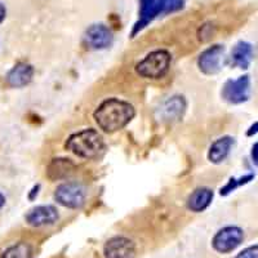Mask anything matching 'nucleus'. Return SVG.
<instances>
[{"instance_id":"1","label":"nucleus","mask_w":258,"mask_h":258,"mask_svg":"<svg viewBox=\"0 0 258 258\" xmlns=\"http://www.w3.org/2000/svg\"><path fill=\"white\" fill-rule=\"evenodd\" d=\"M136 115L132 103L111 97L102 101L93 112V117L98 128L105 133H115L125 128Z\"/></svg>"},{"instance_id":"2","label":"nucleus","mask_w":258,"mask_h":258,"mask_svg":"<svg viewBox=\"0 0 258 258\" xmlns=\"http://www.w3.org/2000/svg\"><path fill=\"white\" fill-rule=\"evenodd\" d=\"M64 149L77 155L78 158L91 160L102 155L106 145L98 131L94 128H87L73 133L64 142Z\"/></svg>"},{"instance_id":"3","label":"nucleus","mask_w":258,"mask_h":258,"mask_svg":"<svg viewBox=\"0 0 258 258\" xmlns=\"http://www.w3.org/2000/svg\"><path fill=\"white\" fill-rule=\"evenodd\" d=\"M185 0H140L138 20L132 30V38L149 26L159 16L173 13L183 8Z\"/></svg>"},{"instance_id":"4","label":"nucleus","mask_w":258,"mask_h":258,"mask_svg":"<svg viewBox=\"0 0 258 258\" xmlns=\"http://www.w3.org/2000/svg\"><path fill=\"white\" fill-rule=\"evenodd\" d=\"M170 63H172V56L168 50H154L136 64V73L144 79L158 80L167 75L170 69Z\"/></svg>"},{"instance_id":"5","label":"nucleus","mask_w":258,"mask_h":258,"mask_svg":"<svg viewBox=\"0 0 258 258\" xmlns=\"http://www.w3.org/2000/svg\"><path fill=\"white\" fill-rule=\"evenodd\" d=\"M53 198L64 208L80 209L87 200V191L78 182H63L57 186Z\"/></svg>"},{"instance_id":"6","label":"nucleus","mask_w":258,"mask_h":258,"mask_svg":"<svg viewBox=\"0 0 258 258\" xmlns=\"http://www.w3.org/2000/svg\"><path fill=\"white\" fill-rule=\"evenodd\" d=\"M244 241V230L239 226H225L212 238V248L221 254L234 252Z\"/></svg>"},{"instance_id":"7","label":"nucleus","mask_w":258,"mask_h":258,"mask_svg":"<svg viewBox=\"0 0 258 258\" xmlns=\"http://www.w3.org/2000/svg\"><path fill=\"white\" fill-rule=\"evenodd\" d=\"M249 75H241L238 79H229L222 87V98L231 105H240L246 102L250 97Z\"/></svg>"},{"instance_id":"8","label":"nucleus","mask_w":258,"mask_h":258,"mask_svg":"<svg viewBox=\"0 0 258 258\" xmlns=\"http://www.w3.org/2000/svg\"><path fill=\"white\" fill-rule=\"evenodd\" d=\"M225 47L221 44H214L200 53L198 58V68L206 75H216L222 70Z\"/></svg>"},{"instance_id":"9","label":"nucleus","mask_w":258,"mask_h":258,"mask_svg":"<svg viewBox=\"0 0 258 258\" xmlns=\"http://www.w3.org/2000/svg\"><path fill=\"white\" fill-rule=\"evenodd\" d=\"M136 254L135 241L126 236H112L103 245L105 258H136Z\"/></svg>"},{"instance_id":"10","label":"nucleus","mask_w":258,"mask_h":258,"mask_svg":"<svg viewBox=\"0 0 258 258\" xmlns=\"http://www.w3.org/2000/svg\"><path fill=\"white\" fill-rule=\"evenodd\" d=\"M84 40L85 44L88 45L91 49H106V48H109L112 44L114 34L106 25L94 24L85 30Z\"/></svg>"},{"instance_id":"11","label":"nucleus","mask_w":258,"mask_h":258,"mask_svg":"<svg viewBox=\"0 0 258 258\" xmlns=\"http://www.w3.org/2000/svg\"><path fill=\"white\" fill-rule=\"evenodd\" d=\"M59 214L54 206H36L30 209L25 214V221L27 225L32 227H43V226H50L58 221Z\"/></svg>"},{"instance_id":"12","label":"nucleus","mask_w":258,"mask_h":258,"mask_svg":"<svg viewBox=\"0 0 258 258\" xmlns=\"http://www.w3.org/2000/svg\"><path fill=\"white\" fill-rule=\"evenodd\" d=\"M34 73L35 70L31 64L26 63V62H20L8 71L6 82L12 88H22L25 85L30 84L34 78Z\"/></svg>"},{"instance_id":"13","label":"nucleus","mask_w":258,"mask_h":258,"mask_svg":"<svg viewBox=\"0 0 258 258\" xmlns=\"http://www.w3.org/2000/svg\"><path fill=\"white\" fill-rule=\"evenodd\" d=\"M235 146V138L231 136H222L211 145L208 150V160L213 164H221L229 158L232 147Z\"/></svg>"},{"instance_id":"14","label":"nucleus","mask_w":258,"mask_h":258,"mask_svg":"<svg viewBox=\"0 0 258 258\" xmlns=\"http://www.w3.org/2000/svg\"><path fill=\"white\" fill-rule=\"evenodd\" d=\"M214 192L209 187H198L188 195L186 207L194 213L204 212L213 202Z\"/></svg>"},{"instance_id":"15","label":"nucleus","mask_w":258,"mask_h":258,"mask_svg":"<svg viewBox=\"0 0 258 258\" xmlns=\"http://www.w3.org/2000/svg\"><path fill=\"white\" fill-rule=\"evenodd\" d=\"M231 63L235 68H239L241 70L249 69L250 62L253 59V47L248 41L240 40L234 45L231 50Z\"/></svg>"},{"instance_id":"16","label":"nucleus","mask_w":258,"mask_h":258,"mask_svg":"<svg viewBox=\"0 0 258 258\" xmlns=\"http://www.w3.org/2000/svg\"><path fill=\"white\" fill-rule=\"evenodd\" d=\"M77 165L71 159L56 158L53 159L47 168V176L50 181H59L70 176Z\"/></svg>"},{"instance_id":"17","label":"nucleus","mask_w":258,"mask_h":258,"mask_svg":"<svg viewBox=\"0 0 258 258\" xmlns=\"http://www.w3.org/2000/svg\"><path fill=\"white\" fill-rule=\"evenodd\" d=\"M186 110V100L182 96L169 97L161 106V115L167 120H178Z\"/></svg>"},{"instance_id":"18","label":"nucleus","mask_w":258,"mask_h":258,"mask_svg":"<svg viewBox=\"0 0 258 258\" xmlns=\"http://www.w3.org/2000/svg\"><path fill=\"white\" fill-rule=\"evenodd\" d=\"M0 258H35L34 249L26 241H20L8 246Z\"/></svg>"},{"instance_id":"19","label":"nucleus","mask_w":258,"mask_h":258,"mask_svg":"<svg viewBox=\"0 0 258 258\" xmlns=\"http://www.w3.org/2000/svg\"><path fill=\"white\" fill-rule=\"evenodd\" d=\"M254 173H248V174H244V176L239 177V178H235V177H231V178L227 181L223 187H221L220 194L221 197H229L230 194L234 192L236 188L241 187V186H245L248 185L249 182H252L254 179Z\"/></svg>"},{"instance_id":"20","label":"nucleus","mask_w":258,"mask_h":258,"mask_svg":"<svg viewBox=\"0 0 258 258\" xmlns=\"http://www.w3.org/2000/svg\"><path fill=\"white\" fill-rule=\"evenodd\" d=\"M234 258H258V244L246 246L235 255Z\"/></svg>"},{"instance_id":"21","label":"nucleus","mask_w":258,"mask_h":258,"mask_svg":"<svg viewBox=\"0 0 258 258\" xmlns=\"http://www.w3.org/2000/svg\"><path fill=\"white\" fill-rule=\"evenodd\" d=\"M250 158H252L253 164L258 168V142H255L250 150Z\"/></svg>"},{"instance_id":"22","label":"nucleus","mask_w":258,"mask_h":258,"mask_svg":"<svg viewBox=\"0 0 258 258\" xmlns=\"http://www.w3.org/2000/svg\"><path fill=\"white\" fill-rule=\"evenodd\" d=\"M255 135H258V121L253 123L249 128L246 129V137H253Z\"/></svg>"},{"instance_id":"23","label":"nucleus","mask_w":258,"mask_h":258,"mask_svg":"<svg viewBox=\"0 0 258 258\" xmlns=\"http://www.w3.org/2000/svg\"><path fill=\"white\" fill-rule=\"evenodd\" d=\"M39 190H40V185L34 186V188H32V190H31V192L29 194V199H30V200H34V199H35V198L38 197Z\"/></svg>"},{"instance_id":"24","label":"nucleus","mask_w":258,"mask_h":258,"mask_svg":"<svg viewBox=\"0 0 258 258\" xmlns=\"http://www.w3.org/2000/svg\"><path fill=\"white\" fill-rule=\"evenodd\" d=\"M6 16H7V9L6 7L3 6V3H0V24L6 20Z\"/></svg>"},{"instance_id":"25","label":"nucleus","mask_w":258,"mask_h":258,"mask_svg":"<svg viewBox=\"0 0 258 258\" xmlns=\"http://www.w3.org/2000/svg\"><path fill=\"white\" fill-rule=\"evenodd\" d=\"M6 206V197L3 195V192H0V209Z\"/></svg>"}]
</instances>
